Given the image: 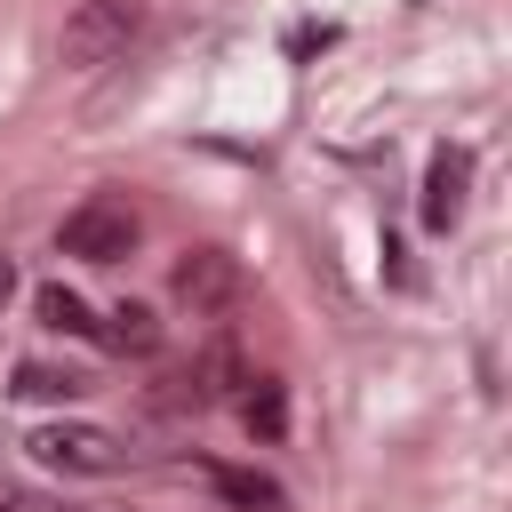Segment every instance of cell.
<instances>
[{
  "label": "cell",
  "mask_w": 512,
  "mask_h": 512,
  "mask_svg": "<svg viewBox=\"0 0 512 512\" xmlns=\"http://www.w3.org/2000/svg\"><path fill=\"white\" fill-rule=\"evenodd\" d=\"M56 248L80 256V264H120V256L136 248V208L112 200V192H96V200H80V208L56 224Z\"/></svg>",
  "instance_id": "obj_2"
},
{
  "label": "cell",
  "mask_w": 512,
  "mask_h": 512,
  "mask_svg": "<svg viewBox=\"0 0 512 512\" xmlns=\"http://www.w3.org/2000/svg\"><path fill=\"white\" fill-rule=\"evenodd\" d=\"M0 512H72L64 496H48V488H24V480H0Z\"/></svg>",
  "instance_id": "obj_10"
},
{
  "label": "cell",
  "mask_w": 512,
  "mask_h": 512,
  "mask_svg": "<svg viewBox=\"0 0 512 512\" xmlns=\"http://www.w3.org/2000/svg\"><path fill=\"white\" fill-rule=\"evenodd\" d=\"M136 32H144V0H80L64 16V32H56V56L72 72H104V64L128 56Z\"/></svg>",
  "instance_id": "obj_1"
},
{
  "label": "cell",
  "mask_w": 512,
  "mask_h": 512,
  "mask_svg": "<svg viewBox=\"0 0 512 512\" xmlns=\"http://www.w3.org/2000/svg\"><path fill=\"white\" fill-rule=\"evenodd\" d=\"M32 312H40V328H64V336H96V320H88V304H80L72 288H40V296H32Z\"/></svg>",
  "instance_id": "obj_9"
},
{
  "label": "cell",
  "mask_w": 512,
  "mask_h": 512,
  "mask_svg": "<svg viewBox=\"0 0 512 512\" xmlns=\"http://www.w3.org/2000/svg\"><path fill=\"white\" fill-rule=\"evenodd\" d=\"M176 296H184L192 312H224V304L240 296V272H232V256H224V248H192V256L176 264Z\"/></svg>",
  "instance_id": "obj_4"
},
{
  "label": "cell",
  "mask_w": 512,
  "mask_h": 512,
  "mask_svg": "<svg viewBox=\"0 0 512 512\" xmlns=\"http://www.w3.org/2000/svg\"><path fill=\"white\" fill-rule=\"evenodd\" d=\"M240 416H248V424H264V432H280V392H272V384H264V392H248V400H240Z\"/></svg>",
  "instance_id": "obj_11"
},
{
  "label": "cell",
  "mask_w": 512,
  "mask_h": 512,
  "mask_svg": "<svg viewBox=\"0 0 512 512\" xmlns=\"http://www.w3.org/2000/svg\"><path fill=\"white\" fill-rule=\"evenodd\" d=\"M464 208V152H432V176H424V224H456Z\"/></svg>",
  "instance_id": "obj_6"
},
{
  "label": "cell",
  "mask_w": 512,
  "mask_h": 512,
  "mask_svg": "<svg viewBox=\"0 0 512 512\" xmlns=\"http://www.w3.org/2000/svg\"><path fill=\"white\" fill-rule=\"evenodd\" d=\"M8 392H16V400H80L88 376H80V368H40V360H24Z\"/></svg>",
  "instance_id": "obj_8"
},
{
  "label": "cell",
  "mask_w": 512,
  "mask_h": 512,
  "mask_svg": "<svg viewBox=\"0 0 512 512\" xmlns=\"http://www.w3.org/2000/svg\"><path fill=\"white\" fill-rule=\"evenodd\" d=\"M16 296V264H8V248H0V304Z\"/></svg>",
  "instance_id": "obj_12"
},
{
  "label": "cell",
  "mask_w": 512,
  "mask_h": 512,
  "mask_svg": "<svg viewBox=\"0 0 512 512\" xmlns=\"http://www.w3.org/2000/svg\"><path fill=\"white\" fill-rule=\"evenodd\" d=\"M96 336H104L112 352H152V344H160V320H152L144 304H112V312L96 320Z\"/></svg>",
  "instance_id": "obj_7"
},
{
  "label": "cell",
  "mask_w": 512,
  "mask_h": 512,
  "mask_svg": "<svg viewBox=\"0 0 512 512\" xmlns=\"http://www.w3.org/2000/svg\"><path fill=\"white\" fill-rule=\"evenodd\" d=\"M208 488H216L232 512H288L280 480H264V472H240V464H208Z\"/></svg>",
  "instance_id": "obj_5"
},
{
  "label": "cell",
  "mask_w": 512,
  "mask_h": 512,
  "mask_svg": "<svg viewBox=\"0 0 512 512\" xmlns=\"http://www.w3.org/2000/svg\"><path fill=\"white\" fill-rule=\"evenodd\" d=\"M24 448H32L48 472H88V480H104V472H120V464H128V448H120L104 424H40Z\"/></svg>",
  "instance_id": "obj_3"
}]
</instances>
